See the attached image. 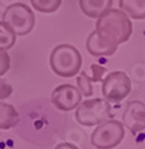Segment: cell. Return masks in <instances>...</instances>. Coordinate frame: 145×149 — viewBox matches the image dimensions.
I'll return each mask as SVG.
<instances>
[{"label": "cell", "instance_id": "obj_15", "mask_svg": "<svg viewBox=\"0 0 145 149\" xmlns=\"http://www.w3.org/2000/svg\"><path fill=\"white\" fill-rule=\"evenodd\" d=\"M92 81L90 80L89 75L85 72H80V75L77 78V85H78V90L80 91L82 95L84 97H90L92 92Z\"/></svg>", "mask_w": 145, "mask_h": 149}, {"label": "cell", "instance_id": "obj_12", "mask_svg": "<svg viewBox=\"0 0 145 149\" xmlns=\"http://www.w3.org/2000/svg\"><path fill=\"white\" fill-rule=\"evenodd\" d=\"M119 6L133 19H145V0H120Z\"/></svg>", "mask_w": 145, "mask_h": 149}, {"label": "cell", "instance_id": "obj_10", "mask_svg": "<svg viewBox=\"0 0 145 149\" xmlns=\"http://www.w3.org/2000/svg\"><path fill=\"white\" fill-rule=\"evenodd\" d=\"M113 0H79L82 12L90 18H99L106 11L111 10Z\"/></svg>", "mask_w": 145, "mask_h": 149}, {"label": "cell", "instance_id": "obj_7", "mask_svg": "<svg viewBox=\"0 0 145 149\" xmlns=\"http://www.w3.org/2000/svg\"><path fill=\"white\" fill-rule=\"evenodd\" d=\"M51 99L56 109L68 112L77 109L82 103V93L76 86L64 84L53 90Z\"/></svg>", "mask_w": 145, "mask_h": 149}, {"label": "cell", "instance_id": "obj_11", "mask_svg": "<svg viewBox=\"0 0 145 149\" xmlns=\"http://www.w3.org/2000/svg\"><path fill=\"white\" fill-rule=\"evenodd\" d=\"M19 122V113L11 104L0 103V129L8 130L16 127Z\"/></svg>", "mask_w": 145, "mask_h": 149}, {"label": "cell", "instance_id": "obj_17", "mask_svg": "<svg viewBox=\"0 0 145 149\" xmlns=\"http://www.w3.org/2000/svg\"><path fill=\"white\" fill-rule=\"evenodd\" d=\"M91 72H92V75L89 77L90 80L92 82H100V81H103L102 77L104 75V73H106V68L100 66V65H92L91 66Z\"/></svg>", "mask_w": 145, "mask_h": 149}, {"label": "cell", "instance_id": "obj_16", "mask_svg": "<svg viewBox=\"0 0 145 149\" xmlns=\"http://www.w3.org/2000/svg\"><path fill=\"white\" fill-rule=\"evenodd\" d=\"M11 68V57L5 50H0V77L6 74Z\"/></svg>", "mask_w": 145, "mask_h": 149}, {"label": "cell", "instance_id": "obj_2", "mask_svg": "<svg viewBox=\"0 0 145 149\" xmlns=\"http://www.w3.org/2000/svg\"><path fill=\"white\" fill-rule=\"evenodd\" d=\"M82 62V55L78 49L70 44H59L52 50L49 57L52 70L63 78H72L78 74Z\"/></svg>", "mask_w": 145, "mask_h": 149}, {"label": "cell", "instance_id": "obj_5", "mask_svg": "<svg viewBox=\"0 0 145 149\" xmlns=\"http://www.w3.org/2000/svg\"><path fill=\"white\" fill-rule=\"evenodd\" d=\"M124 137V124L119 120L108 119L94 130L91 134V143L97 149H113L121 143Z\"/></svg>", "mask_w": 145, "mask_h": 149}, {"label": "cell", "instance_id": "obj_19", "mask_svg": "<svg viewBox=\"0 0 145 149\" xmlns=\"http://www.w3.org/2000/svg\"><path fill=\"white\" fill-rule=\"evenodd\" d=\"M54 149H78V147H76L75 144L72 143H67V142H64V143H60L58 144Z\"/></svg>", "mask_w": 145, "mask_h": 149}, {"label": "cell", "instance_id": "obj_18", "mask_svg": "<svg viewBox=\"0 0 145 149\" xmlns=\"http://www.w3.org/2000/svg\"><path fill=\"white\" fill-rule=\"evenodd\" d=\"M13 88L10 84H7L5 80L0 79V99H6L8 97H11Z\"/></svg>", "mask_w": 145, "mask_h": 149}, {"label": "cell", "instance_id": "obj_4", "mask_svg": "<svg viewBox=\"0 0 145 149\" xmlns=\"http://www.w3.org/2000/svg\"><path fill=\"white\" fill-rule=\"evenodd\" d=\"M3 22L10 25L16 35L25 36L34 29L35 15L28 5L23 3H15L7 6L4 11Z\"/></svg>", "mask_w": 145, "mask_h": 149}, {"label": "cell", "instance_id": "obj_8", "mask_svg": "<svg viewBox=\"0 0 145 149\" xmlns=\"http://www.w3.org/2000/svg\"><path fill=\"white\" fill-rule=\"evenodd\" d=\"M122 123L132 134L145 130V103L140 100L130 102L122 113Z\"/></svg>", "mask_w": 145, "mask_h": 149}, {"label": "cell", "instance_id": "obj_1", "mask_svg": "<svg viewBox=\"0 0 145 149\" xmlns=\"http://www.w3.org/2000/svg\"><path fill=\"white\" fill-rule=\"evenodd\" d=\"M95 31L106 42L119 45L130 40L133 28L124 11L111 8L97 18Z\"/></svg>", "mask_w": 145, "mask_h": 149}, {"label": "cell", "instance_id": "obj_6", "mask_svg": "<svg viewBox=\"0 0 145 149\" xmlns=\"http://www.w3.org/2000/svg\"><path fill=\"white\" fill-rule=\"evenodd\" d=\"M102 93L109 103H120L130 94L132 84L128 75L122 70L109 73L102 81Z\"/></svg>", "mask_w": 145, "mask_h": 149}, {"label": "cell", "instance_id": "obj_14", "mask_svg": "<svg viewBox=\"0 0 145 149\" xmlns=\"http://www.w3.org/2000/svg\"><path fill=\"white\" fill-rule=\"evenodd\" d=\"M31 6L42 13H53L61 6V0H30Z\"/></svg>", "mask_w": 145, "mask_h": 149}, {"label": "cell", "instance_id": "obj_13", "mask_svg": "<svg viewBox=\"0 0 145 149\" xmlns=\"http://www.w3.org/2000/svg\"><path fill=\"white\" fill-rule=\"evenodd\" d=\"M15 42L16 32L5 22L0 20V50H8L15 45Z\"/></svg>", "mask_w": 145, "mask_h": 149}, {"label": "cell", "instance_id": "obj_9", "mask_svg": "<svg viewBox=\"0 0 145 149\" xmlns=\"http://www.w3.org/2000/svg\"><path fill=\"white\" fill-rule=\"evenodd\" d=\"M87 50L95 57L111 56L118 50V45L106 42L97 35V32L92 31L87 40Z\"/></svg>", "mask_w": 145, "mask_h": 149}, {"label": "cell", "instance_id": "obj_3", "mask_svg": "<svg viewBox=\"0 0 145 149\" xmlns=\"http://www.w3.org/2000/svg\"><path fill=\"white\" fill-rule=\"evenodd\" d=\"M112 118L113 113L109 102L101 98L87 99L76 110V119L84 127H94Z\"/></svg>", "mask_w": 145, "mask_h": 149}]
</instances>
